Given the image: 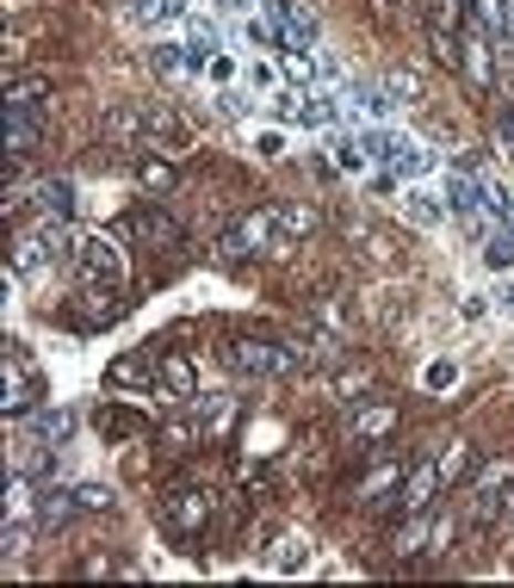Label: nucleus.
I'll return each instance as SVG.
<instances>
[{
    "label": "nucleus",
    "instance_id": "nucleus-5",
    "mask_svg": "<svg viewBox=\"0 0 514 588\" xmlns=\"http://www.w3.org/2000/svg\"><path fill=\"white\" fill-rule=\"evenodd\" d=\"M459 75L478 93H496V81H502V50H496V38H490V25H478V19L459 31Z\"/></svg>",
    "mask_w": 514,
    "mask_h": 588
},
{
    "label": "nucleus",
    "instance_id": "nucleus-38",
    "mask_svg": "<svg viewBox=\"0 0 514 588\" xmlns=\"http://www.w3.org/2000/svg\"><path fill=\"white\" fill-rule=\"evenodd\" d=\"M385 87L397 93V99H421V75H416V69H390Z\"/></svg>",
    "mask_w": 514,
    "mask_h": 588
},
{
    "label": "nucleus",
    "instance_id": "nucleus-34",
    "mask_svg": "<svg viewBox=\"0 0 514 588\" xmlns=\"http://www.w3.org/2000/svg\"><path fill=\"white\" fill-rule=\"evenodd\" d=\"M354 235H359V248H366L378 266H397V254H403V248L390 242V235H378V230H354Z\"/></svg>",
    "mask_w": 514,
    "mask_h": 588
},
{
    "label": "nucleus",
    "instance_id": "nucleus-14",
    "mask_svg": "<svg viewBox=\"0 0 514 588\" xmlns=\"http://www.w3.org/2000/svg\"><path fill=\"white\" fill-rule=\"evenodd\" d=\"M156 378H161V390L180 397V402L199 397V366H192L187 354H156Z\"/></svg>",
    "mask_w": 514,
    "mask_h": 588
},
{
    "label": "nucleus",
    "instance_id": "nucleus-47",
    "mask_svg": "<svg viewBox=\"0 0 514 588\" xmlns=\"http://www.w3.org/2000/svg\"><path fill=\"white\" fill-rule=\"evenodd\" d=\"M508 521H514V514H508Z\"/></svg>",
    "mask_w": 514,
    "mask_h": 588
},
{
    "label": "nucleus",
    "instance_id": "nucleus-26",
    "mask_svg": "<svg viewBox=\"0 0 514 588\" xmlns=\"http://www.w3.org/2000/svg\"><path fill=\"white\" fill-rule=\"evenodd\" d=\"M149 62H156V75H168V81H180V75H199V62H192V50H180V44H156V50H149Z\"/></svg>",
    "mask_w": 514,
    "mask_h": 588
},
{
    "label": "nucleus",
    "instance_id": "nucleus-1",
    "mask_svg": "<svg viewBox=\"0 0 514 588\" xmlns=\"http://www.w3.org/2000/svg\"><path fill=\"white\" fill-rule=\"evenodd\" d=\"M223 261H242V254H266V261H292L297 254V235L280 230V217H273V204L266 211H249V217H235V230L218 242Z\"/></svg>",
    "mask_w": 514,
    "mask_h": 588
},
{
    "label": "nucleus",
    "instance_id": "nucleus-28",
    "mask_svg": "<svg viewBox=\"0 0 514 588\" xmlns=\"http://www.w3.org/2000/svg\"><path fill=\"white\" fill-rule=\"evenodd\" d=\"M366 390H373V371H366V366H342V371H335V397H342V402H359Z\"/></svg>",
    "mask_w": 514,
    "mask_h": 588
},
{
    "label": "nucleus",
    "instance_id": "nucleus-7",
    "mask_svg": "<svg viewBox=\"0 0 514 588\" xmlns=\"http://www.w3.org/2000/svg\"><path fill=\"white\" fill-rule=\"evenodd\" d=\"M75 273H81V279H106V285H125V279H130V254H125V242H112V235H81V248H75Z\"/></svg>",
    "mask_w": 514,
    "mask_h": 588
},
{
    "label": "nucleus",
    "instance_id": "nucleus-24",
    "mask_svg": "<svg viewBox=\"0 0 514 588\" xmlns=\"http://www.w3.org/2000/svg\"><path fill=\"white\" fill-rule=\"evenodd\" d=\"M32 149H38V118H32V112H7V155L25 161Z\"/></svg>",
    "mask_w": 514,
    "mask_h": 588
},
{
    "label": "nucleus",
    "instance_id": "nucleus-37",
    "mask_svg": "<svg viewBox=\"0 0 514 588\" xmlns=\"http://www.w3.org/2000/svg\"><path fill=\"white\" fill-rule=\"evenodd\" d=\"M421 385L434 390V397H440V390H452V385H459V359H434V366L421 371Z\"/></svg>",
    "mask_w": 514,
    "mask_h": 588
},
{
    "label": "nucleus",
    "instance_id": "nucleus-29",
    "mask_svg": "<svg viewBox=\"0 0 514 588\" xmlns=\"http://www.w3.org/2000/svg\"><path fill=\"white\" fill-rule=\"evenodd\" d=\"M75 514H81L75 490H56V495H44V508H38V521H44V526H63V521H75Z\"/></svg>",
    "mask_w": 514,
    "mask_h": 588
},
{
    "label": "nucleus",
    "instance_id": "nucleus-3",
    "mask_svg": "<svg viewBox=\"0 0 514 588\" xmlns=\"http://www.w3.org/2000/svg\"><path fill=\"white\" fill-rule=\"evenodd\" d=\"M496 514H514V452H496L471 477V502H465V521L471 526H490Z\"/></svg>",
    "mask_w": 514,
    "mask_h": 588
},
{
    "label": "nucleus",
    "instance_id": "nucleus-36",
    "mask_svg": "<svg viewBox=\"0 0 514 588\" xmlns=\"http://www.w3.org/2000/svg\"><path fill=\"white\" fill-rule=\"evenodd\" d=\"M428 50L440 69H459V31H428Z\"/></svg>",
    "mask_w": 514,
    "mask_h": 588
},
{
    "label": "nucleus",
    "instance_id": "nucleus-43",
    "mask_svg": "<svg viewBox=\"0 0 514 588\" xmlns=\"http://www.w3.org/2000/svg\"><path fill=\"white\" fill-rule=\"evenodd\" d=\"M459 309H465L471 323H483V316H490V297H483V292H465V304H459Z\"/></svg>",
    "mask_w": 514,
    "mask_h": 588
},
{
    "label": "nucleus",
    "instance_id": "nucleus-44",
    "mask_svg": "<svg viewBox=\"0 0 514 588\" xmlns=\"http://www.w3.org/2000/svg\"><path fill=\"white\" fill-rule=\"evenodd\" d=\"M19 62H25V38H19V31H7V69H19Z\"/></svg>",
    "mask_w": 514,
    "mask_h": 588
},
{
    "label": "nucleus",
    "instance_id": "nucleus-31",
    "mask_svg": "<svg viewBox=\"0 0 514 588\" xmlns=\"http://www.w3.org/2000/svg\"><path fill=\"white\" fill-rule=\"evenodd\" d=\"M465 0H428V31H465Z\"/></svg>",
    "mask_w": 514,
    "mask_h": 588
},
{
    "label": "nucleus",
    "instance_id": "nucleus-9",
    "mask_svg": "<svg viewBox=\"0 0 514 588\" xmlns=\"http://www.w3.org/2000/svg\"><path fill=\"white\" fill-rule=\"evenodd\" d=\"M390 433H397V402H354V421H347L354 447H378Z\"/></svg>",
    "mask_w": 514,
    "mask_h": 588
},
{
    "label": "nucleus",
    "instance_id": "nucleus-39",
    "mask_svg": "<svg viewBox=\"0 0 514 588\" xmlns=\"http://www.w3.org/2000/svg\"><path fill=\"white\" fill-rule=\"evenodd\" d=\"M137 13L143 19H180L187 7H180V0H137Z\"/></svg>",
    "mask_w": 514,
    "mask_h": 588
},
{
    "label": "nucleus",
    "instance_id": "nucleus-8",
    "mask_svg": "<svg viewBox=\"0 0 514 588\" xmlns=\"http://www.w3.org/2000/svg\"><path fill=\"white\" fill-rule=\"evenodd\" d=\"M38 397H44V385H38V371L25 366V347H7V390H0V416L25 421L38 409Z\"/></svg>",
    "mask_w": 514,
    "mask_h": 588
},
{
    "label": "nucleus",
    "instance_id": "nucleus-10",
    "mask_svg": "<svg viewBox=\"0 0 514 588\" xmlns=\"http://www.w3.org/2000/svg\"><path fill=\"white\" fill-rule=\"evenodd\" d=\"M440 490H447V483H440L434 459H428V464H409V477H403V490H397V502H390V508H397V514H428Z\"/></svg>",
    "mask_w": 514,
    "mask_h": 588
},
{
    "label": "nucleus",
    "instance_id": "nucleus-45",
    "mask_svg": "<svg viewBox=\"0 0 514 588\" xmlns=\"http://www.w3.org/2000/svg\"><path fill=\"white\" fill-rule=\"evenodd\" d=\"M502 304H508V316H514V285H508V292H502Z\"/></svg>",
    "mask_w": 514,
    "mask_h": 588
},
{
    "label": "nucleus",
    "instance_id": "nucleus-25",
    "mask_svg": "<svg viewBox=\"0 0 514 588\" xmlns=\"http://www.w3.org/2000/svg\"><path fill=\"white\" fill-rule=\"evenodd\" d=\"M471 464H478V459H471V447H465V440H447V447L434 452V471H440V483H447V490H452L459 477H465Z\"/></svg>",
    "mask_w": 514,
    "mask_h": 588
},
{
    "label": "nucleus",
    "instance_id": "nucleus-40",
    "mask_svg": "<svg viewBox=\"0 0 514 588\" xmlns=\"http://www.w3.org/2000/svg\"><path fill=\"white\" fill-rule=\"evenodd\" d=\"M75 502H81L87 514H94V508H112V490H99V483H81V490H75Z\"/></svg>",
    "mask_w": 514,
    "mask_h": 588
},
{
    "label": "nucleus",
    "instance_id": "nucleus-32",
    "mask_svg": "<svg viewBox=\"0 0 514 588\" xmlns=\"http://www.w3.org/2000/svg\"><path fill=\"white\" fill-rule=\"evenodd\" d=\"M273 217H280L285 235H311V230H316V211H311V204H273Z\"/></svg>",
    "mask_w": 514,
    "mask_h": 588
},
{
    "label": "nucleus",
    "instance_id": "nucleus-20",
    "mask_svg": "<svg viewBox=\"0 0 514 588\" xmlns=\"http://www.w3.org/2000/svg\"><path fill=\"white\" fill-rule=\"evenodd\" d=\"M38 508H44V495H38L32 471H13V483H7V521H38Z\"/></svg>",
    "mask_w": 514,
    "mask_h": 588
},
{
    "label": "nucleus",
    "instance_id": "nucleus-12",
    "mask_svg": "<svg viewBox=\"0 0 514 588\" xmlns=\"http://www.w3.org/2000/svg\"><path fill=\"white\" fill-rule=\"evenodd\" d=\"M266 13H273V25H280L285 50H316V19L297 7V0H266Z\"/></svg>",
    "mask_w": 514,
    "mask_h": 588
},
{
    "label": "nucleus",
    "instance_id": "nucleus-4",
    "mask_svg": "<svg viewBox=\"0 0 514 588\" xmlns=\"http://www.w3.org/2000/svg\"><path fill=\"white\" fill-rule=\"evenodd\" d=\"M366 137V149H373V161H385L390 174H403V180H428L434 174V149L428 143H416V137H403V130H359Z\"/></svg>",
    "mask_w": 514,
    "mask_h": 588
},
{
    "label": "nucleus",
    "instance_id": "nucleus-30",
    "mask_svg": "<svg viewBox=\"0 0 514 588\" xmlns=\"http://www.w3.org/2000/svg\"><path fill=\"white\" fill-rule=\"evenodd\" d=\"M25 552H32V521H7V533H0V557L19 564Z\"/></svg>",
    "mask_w": 514,
    "mask_h": 588
},
{
    "label": "nucleus",
    "instance_id": "nucleus-6",
    "mask_svg": "<svg viewBox=\"0 0 514 588\" xmlns=\"http://www.w3.org/2000/svg\"><path fill=\"white\" fill-rule=\"evenodd\" d=\"M156 514L174 539H199L204 526H211V514H218V502H211V490H168L156 502Z\"/></svg>",
    "mask_w": 514,
    "mask_h": 588
},
{
    "label": "nucleus",
    "instance_id": "nucleus-27",
    "mask_svg": "<svg viewBox=\"0 0 514 588\" xmlns=\"http://www.w3.org/2000/svg\"><path fill=\"white\" fill-rule=\"evenodd\" d=\"M311 323L316 328H328V335H354V316H347V309H342V297H316V304H311Z\"/></svg>",
    "mask_w": 514,
    "mask_h": 588
},
{
    "label": "nucleus",
    "instance_id": "nucleus-42",
    "mask_svg": "<svg viewBox=\"0 0 514 588\" xmlns=\"http://www.w3.org/2000/svg\"><path fill=\"white\" fill-rule=\"evenodd\" d=\"M254 149H261L266 161H280V155H285V137H280V130H261V137H254Z\"/></svg>",
    "mask_w": 514,
    "mask_h": 588
},
{
    "label": "nucleus",
    "instance_id": "nucleus-41",
    "mask_svg": "<svg viewBox=\"0 0 514 588\" xmlns=\"http://www.w3.org/2000/svg\"><path fill=\"white\" fill-rule=\"evenodd\" d=\"M452 533H459V521H452V514H440V521H434V533H428V552H447V545H452Z\"/></svg>",
    "mask_w": 514,
    "mask_h": 588
},
{
    "label": "nucleus",
    "instance_id": "nucleus-11",
    "mask_svg": "<svg viewBox=\"0 0 514 588\" xmlns=\"http://www.w3.org/2000/svg\"><path fill=\"white\" fill-rule=\"evenodd\" d=\"M403 477H409V464H403V459H385V464H373V471H366V477L354 483V502H366V508H378V502H397Z\"/></svg>",
    "mask_w": 514,
    "mask_h": 588
},
{
    "label": "nucleus",
    "instance_id": "nucleus-22",
    "mask_svg": "<svg viewBox=\"0 0 514 588\" xmlns=\"http://www.w3.org/2000/svg\"><path fill=\"white\" fill-rule=\"evenodd\" d=\"M38 99H50V75H13L7 81V112H38Z\"/></svg>",
    "mask_w": 514,
    "mask_h": 588
},
{
    "label": "nucleus",
    "instance_id": "nucleus-16",
    "mask_svg": "<svg viewBox=\"0 0 514 588\" xmlns=\"http://www.w3.org/2000/svg\"><path fill=\"white\" fill-rule=\"evenodd\" d=\"M19 428L32 433V440H44V447H63L69 433H75V416H69V409H56V402H38Z\"/></svg>",
    "mask_w": 514,
    "mask_h": 588
},
{
    "label": "nucleus",
    "instance_id": "nucleus-46",
    "mask_svg": "<svg viewBox=\"0 0 514 588\" xmlns=\"http://www.w3.org/2000/svg\"><path fill=\"white\" fill-rule=\"evenodd\" d=\"M378 7H385V13H397V7H403V0H378Z\"/></svg>",
    "mask_w": 514,
    "mask_h": 588
},
{
    "label": "nucleus",
    "instance_id": "nucleus-23",
    "mask_svg": "<svg viewBox=\"0 0 514 588\" xmlns=\"http://www.w3.org/2000/svg\"><path fill=\"white\" fill-rule=\"evenodd\" d=\"M428 533H434V521H428V514H403V526L390 533V557H416V552H428Z\"/></svg>",
    "mask_w": 514,
    "mask_h": 588
},
{
    "label": "nucleus",
    "instance_id": "nucleus-19",
    "mask_svg": "<svg viewBox=\"0 0 514 588\" xmlns=\"http://www.w3.org/2000/svg\"><path fill=\"white\" fill-rule=\"evenodd\" d=\"M130 235L149 248H180V223H174L168 211H137L130 217Z\"/></svg>",
    "mask_w": 514,
    "mask_h": 588
},
{
    "label": "nucleus",
    "instance_id": "nucleus-15",
    "mask_svg": "<svg viewBox=\"0 0 514 588\" xmlns=\"http://www.w3.org/2000/svg\"><path fill=\"white\" fill-rule=\"evenodd\" d=\"M311 533H280L273 539V552H266V570L273 576H297V570H311Z\"/></svg>",
    "mask_w": 514,
    "mask_h": 588
},
{
    "label": "nucleus",
    "instance_id": "nucleus-13",
    "mask_svg": "<svg viewBox=\"0 0 514 588\" xmlns=\"http://www.w3.org/2000/svg\"><path fill=\"white\" fill-rule=\"evenodd\" d=\"M403 217H409V223H421V230H440V223H447V217H452V204L440 199L434 186L409 180V192H403Z\"/></svg>",
    "mask_w": 514,
    "mask_h": 588
},
{
    "label": "nucleus",
    "instance_id": "nucleus-21",
    "mask_svg": "<svg viewBox=\"0 0 514 588\" xmlns=\"http://www.w3.org/2000/svg\"><path fill=\"white\" fill-rule=\"evenodd\" d=\"M328 155H335V168H342V174H359V180H366V168H373L366 137H347V130H335V137H328Z\"/></svg>",
    "mask_w": 514,
    "mask_h": 588
},
{
    "label": "nucleus",
    "instance_id": "nucleus-2",
    "mask_svg": "<svg viewBox=\"0 0 514 588\" xmlns=\"http://www.w3.org/2000/svg\"><path fill=\"white\" fill-rule=\"evenodd\" d=\"M223 366L235 371V378H249V385H261V378H292L297 366H304V354H297L292 340H230L223 347Z\"/></svg>",
    "mask_w": 514,
    "mask_h": 588
},
{
    "label": "nucleus",
    "instance_id": "nucleus-18",
    "mask_svg": "<svg viewBox=\"0 0 514 588\" xmlns=\"http://www.w3.org/2000/svg\"><path fill=\"white\" fill-rule=\"evenodd\" d=\"M174 180H180V168H174V155H161V149H143L137 155V186L143 192H174Z\"/></svg>",
    "mask_w": 514,
    "mask_h": 588
},
{
    "label": "nucleus",
    "instance_id": "nucleus-35",
    "mask_svg": "<svg viewBox=\"0 0 514 588\" xmlns=\"http://www.w3.org/2000/svg\"><path fill=\"white\" fill-rule=\"evenodd\" d=\"M149 371H156V359H118V366H112V385H118V390L149 385Z\"/></svg>",
    "mask_w": 514,
    "mask_h": 588
},
{
    "label": "nucleus",
    "instance_id": "nucleus-33",
    "mask_svg": "<svg viewBox=\"0 0 514 588\" xmlns=\"http://www.w3.org/2000/svg\"><path fill=\"white\" fill-rule=\"evenodd\" d=\"M490 130H496V149H502V155H514V93L502 99L496 112H490Z\"/></svg>",
    "mask_w": 514,
    "mask_h": 588
},
{
    "label": "nucleus",
    "instance_id": "nucleus-17",
    "mask_svg": "<svg viewBox=\"0 0 514 588\" xmlns=\"http://www.w3.org/2000/svg\"><path fill=\"white\" fill-rule=\"evenodd\" d=\"M75 304H81V316L87 323H118V285H106V279H81V292H75Z\"/></svg>",
    "mask_w": 514,
    "mask_h": 588
}]
</instances>
